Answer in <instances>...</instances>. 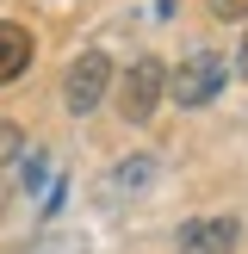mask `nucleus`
Here are the masks:
<instances>
[{"label": "nucleus", "instance_id": "obj_7", "mask_svg": "<svg viewBox=\"0 0 248 254\" xmlns=\"http://www.w3.org/2000/svg\"><path fill=\"white\" fill-rule=\"evenodd\" d=\"M211 12H217V19H242L248 0H211Z\"/></svg>", "mask_w": 248, "mask_h": 254}, {"label": "nucleus", "instance_id": "obj_8", "mask_svg": "<svg viewBox=\"0 0 248 254\" xmlns=\"http://www.w3.org/2000/svg\"><path fill=\"white\" fill-rule=\"evenodd\" d=\"M236 68H242V74H248V37H242V56H236Z\"/></svg>", "mask_w": 248, "mask_h": 254}, {"label": "nucleus", "instance_id": "obj_1", "mask_svg": "<svg viewBox=\"0 0 248 254\" xmlns=\"http://www.w3.org/2000/svg\"><path fill=\"white\" fill-rule=\"evenodd\" d=\"M161 93H168V68H161V56H143V62H130L124 81H118V112L130 124H149L155 106H161Z\"/></svg>", "mask_w": 248, "mask_h": 254}, {"label": "nucleus", "instance_id": "obj_5", "mask_svg": "<svg viewBox=\"0 0 248 254\" xmlns=\"http://www.w3.org/2000/svg\"><path fill=\"white\" fill-rule=\"evenodd\" d=\"M25 68H31V31L12 25V19H0V87H12Z\"/></svg>", "mask_w": 248, "mask_h": 254}, {"label": "nucleus", "instance_id": "obj_6", "mask_svg": "<svg viewBox=\"0 0 248 254\" xmlns=\"http://www.w3.org/2000/svg\"><path fill=\"white\" fill-rule=\"evenodd\" d=\"M19 155V130H12V124H0V161H12Z\"/></svg>", "mask_w": 248, "mask_h": 254}, {"label": "nucleus", "instance_id": "obj_2", "mask_svg": "<svg viewBox=\"0 0 248 254\" xmlns=\"http://www.w3.org/2000/svg\"><path fill=\"white\" fill-rule=\"evenodd\" d=\"M106 87H112V56L106 50H81L74 68H68V81H62V106H68L74 118H87V112L106 99Z\"/></svg>", "mask_w": 248, "mask_h": 254}, {"label": "nucleus", "instance_id": "obj_4", "mask_svg": "<svg viewBox=\"0 0 248 254\" xmlns=\"http://www.w3.org/2000/svg\"><path fill=\"white\" fill-rule=\"evenodd\" d=\"M236 217H192L180 230V242H174V254H236Z\"/></svg>", "mask_w": 248, "mask_h": 254}, {"label": "nucleus", "instance_id": "obj_3", "mask_svg": "<svg viewBox=\"0 0 248 254\" xmlns=\"http://www.w3.org/2000/svg\"><path fill=\"white\" fill-rule=\"evenodd\" d=\"M223 81H230V62L211 56V50H198L192 62H180V74H168V93L180 99V106H205V99H217Z\"/></svg>", "mask_w": 248, "mask_h": 254}]
</instances>
